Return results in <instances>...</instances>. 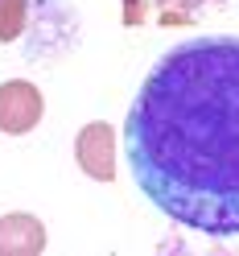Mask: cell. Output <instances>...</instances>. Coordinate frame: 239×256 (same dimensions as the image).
Listing matches in <instances>:
<instances>
[{"mask_svg":"<svg viewBox=\"0 0 239 256\" xmlns=\"http://www.w3.org/2000/svg\"><path fill=\"white\" fill-rule=\"evenodd\" d=\"M124 157L161 215L239 236V38H186L153 62L124 120Z\"/></svg>","mask_w":239,"mask_h":256,"instance_id":"6da1fadb","label":"cell"},{"mask_svg":"<svg viewBox=\"0 0 239 256\" xmlns=\"http://www.w3.org/2000/svg\"><path fill=\"white\" fill-rule=\"evenodd\" d=\"M41 116V100L29 83H4L0 87V128L4 132H29Z\"/></svg>","mask_w":239,"mask_h":256,"instance_id":"7a4b0ae2","label":"cell"},{"mask_svg":"<svg viewBox=\"0 0 239 256\" xmlns=\"http://www.w3.org/2000/svg\"><path fill=\"white\" fill-rule=\"evenodd\" d=\"M41 232L29 215H8L0 219V252H37Z\"/></svg>","mask_w":239,"mask_h":256,"instance_id":"3957f363","label":"cell"},{"mask_svg":"<svg viewBox=\"0 0 239 256\" xmlns=\"http://www.w3.org/2000/svg\"><path fill=\"white\" fill-rule=\"evenodd\" d=\"M107 128L103 124H95L87 128L83 136H78V162H83L91 174H99V178H107V162H103V153H107Z\"/></svg>","mask_w":239,"mask_h":256,"instance_id":"277c9868","label":"cell"}]
</instances>
